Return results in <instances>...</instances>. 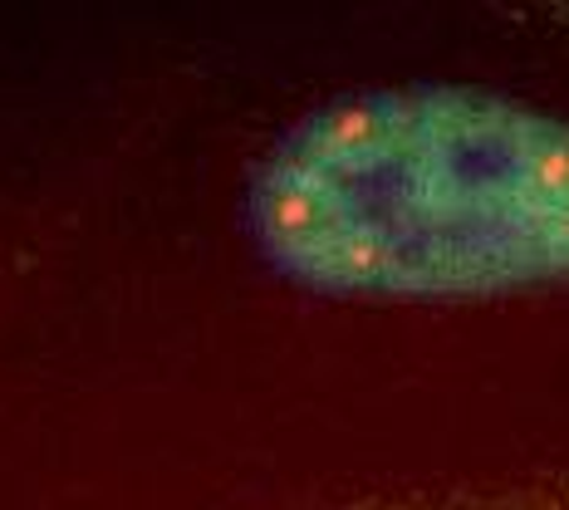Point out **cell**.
<instances>
[{
  "instance_id": "6da1fadb",
  "label": "cell",
  "mask_w": 569,
  "mask_h": 510,
  "mask_svg": "<svg viewBox=\"0 0 569 510\" xmlns=\"http://www.w3.org/2000/svg\"><path fill=\"white\" fill-rule=\"evenodd\" d=\"M266 260L335 300H491L569 284V118L461 84L305 113L246 197Z\"/></svg>"
}]
</instances>
